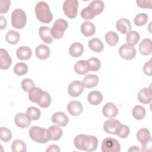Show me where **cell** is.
<instances>
[{
    "label": "cell",
    "instance_id": "obj_1",
    "mask_svg": "<svg viewBox=\"0 0 152 152\" xmlns=\"http://www.w3.org/2000/svg\"><path fill=\"white\" fill-rule=\"evenodd\" d=\"M74 144L79 150L92 152L97 148L98 140L94 135L79 134L75 137Z\"/></svg>",
    "mask_w": 152,
    "mask_h": 152
},
{
    "label": "cell",
    "instance_id": "obj_2",
    "mask_svg": "<svg viewBox=\"0 0 152 152\" xmlns=\"http://www.w3.org/2000/svg\"><path fill=\"white\" fill-rule=\"evenodd\" d=\"M35 13L37 18L42 23H49L53 19V15L50 10L48 4L40 1L36 4L35 6Z\"/></svg>",
    "mask_w": 152,
    "mask_h": 152
},
{
    "label": "cell",
    "instance_id": "obj_3",
    "mask_svg": "<svg viewBox=\"0 0 152 152\" xmlns=\"http://www.w3.org/2000/svg\"><path fill=\"white\" fill-rule=\"evenodd\" d=\"M28 133L31 139L36 142L45 144L49 141L48 129L46 128L38 126H33L30 128Z\"/></svg>",
    "mask_w": 152,
    "mask_h": 152
},
{
    "label": "cell",
    "instance_id": "obj_4",
    "mask_svg": "<svg viewBox=\"0 0 152 152\" xmlns=\"http://www.w3.org/2000/svg\"><path fill=\"white\" fill-rule=\"evenodd\" d=\"M27 17L26 12L20 8L14 10L11 14L12 26L17 29H21L26 26Z\"/></svg>",
    "mask_w": 152,
    "mask_h": 152
},
{
    "label": "cell",
    "instance_id": "obj_5",
    "mask_svg": "<svg viewBox=\"0 0 152 152\" xmlns=\"http://www.w3.org/2000/svg\"><path fill=\"white\" fill-rule=\"evenodd\" d=\"M68 27V24L66 20L62 18L57 19L53 23L52 27L50 28L51 36L55 39L62 38Z\"/></svg>",
    "mask_w": 152,
    "mask_h": 152
},
{
    "label": "cell",
    "instance_id": "obj_6",
    "mask_svg": "<svg viewBox=\"0 0 152 152\" xmlns=\"http://www.w3.org/2000/svg\"><path fill=\"white\" fill-rule=\"evenodd\" d=\"M101 150L102 152H119L121 151V145L116 139L107 137L102 142Z\"/></svg>",
    "mask_w": 152,
    "mask_h": 152
},
{
    "label": "cell",
    "instance_id": "obj_7",
    "mask_svg": "<svg viewBox=\"0 0 152 152\" xmlns=\"http://www.w3.org/2000/svg\"><path fill=\"white\" fill-rule=\"evenodd\" d=\"M78 7V2L77 0H66L62 6L64 14L70 18H74L77 16Z\"/></svg>",
    "mask_w": 152,
    "mask_h": 152
},
{
    "label": "cell",
    "instance_id": "obj_8",
    "mask_svg": "<svg viewBox=\"0 0 152 152\" xmlns=\"http://www.w3.org/2000/svg\"><path fill=\"white\" fill-rule=\"evenodd\" d=\"M119 54L122 59L131 60L135 57L136 49L134 46H130L128 44H124L119 48Z\"/></svg>",
    "mask_w": 152,
    "mask_h": 152
},
{
    "label": "cell",
    "instance_id": "obj_9",
    "mask_svg": "<svg viewBox=\"0 0 152 152\" xmlns=\"http://www.w3.org/2000/svg\"><path fill=\"white\" fill-rule=\"evenodd\" d=\"M137 138L142 145V150L151 142V135L147 128H141L137 133Z\"/></svg>",
    "mask_w": 152,
    "mask_h": 152
},
{
    "label": "cell",
    "instance_id": "obj_10",
    "mask_svg": "<svg viewBox=\"0 0 152 152\" xmlns=\"http://www.w3.org/2000/svg\"><path fill=\"white\" fill-rule=\"evenodd\" d=\"M84 86L80 81H74L69 84L68 87V93L72 97H78L84 91Z\"/></svg>",
    "mask_w": 152,
    "mask_h": 152
},
{
    "label": "cell",
    "instance_id": "obj_11",
    "mask_svg": "<svg viewBox=\"0 0 152 152\" xmlns=\"http://www.w3.org/2000/svg\"><path fill=\"white\" fill-rule=\"evenodd\" d=\"M104 7V4L102 1L95 0L91 1L87 7V8L90 14L93 15V17H94L95 16L99 15L103 12Z\"/></svg>",
    "mask_w": 152,
    "mask_h": 152
},
{
    "label": "cell",
    "instance_id": "obj_12",
    "mask_svg": "<svg viewBox=\"0 0 152 152\" xmlns=\"http://www.w3.org/2000/svg\"><path fill=\"white\" fill-rule=\"evenodd\" d=\"M68 112L74 116H79L83 111V106L81 102L77 100H72L67 106Z\"/></svg>",
    "mask_w": 152,
    "mask_h": 152
},
{
    "label": "cell",
    "instance_id": "obj_13",
    "mask_svg": "<svg viewBox=\"0 0 152 152\" xmlns=\"http://www.w3.org/2000/svg\"><path fill=\"white\" fill-rule=\"evenodd\" d=\"M103 115L107 118H112L118 114V109L113 103L108 102L106 103L102 109Z\"/></svg>",
    "mask_w": 152,
    "mask_h": 152
},
{
    "label": "cell",
    "instance_id": "obj_14",
    "mask_svg": "<svg viewBox=\"0 0 152 152\" xmlns=\"http://www.w3.org/2000/svg\"><path fill=\"white\" fill-rule=\"evenodd\" d=\"M12 64V59L7 50L0 49V68L1 69H7Z\"/></svg>",
    "mask_w": 152,
    "mask_h": 152
},
{
    "label": "cell",
    "instance_id": "obj_15",
    "mask_svg": "<svg viewBox=\"0 0 152 152\" xmlns=\"http://www.w3.org/2000/svg\"><path fill=\"white\" fill-rule=\"evenodd\" d=\"M14 122L15 125L21 128H26L31 125V121L28 118L26 113H19L15 116Z\"/></svg>",
    "mask_w": 152,
    "mask_h": 152
},
{
    "label": "cell",
    "instance_id": "obj_16",
    "mask_svg": "<svg viewBox=\"0 0 152 152\" xmlns=\"http://www.w3.org/2000/svg\"><path fill=\"white\" fill-rule=\"evenodd\" d=\"M51 120L56 125L65 126L68 124L69 118L64 112H57L53 114Z\"/></svg>",
    "mask_w": 152,
    "mask_h": 152
},
{
    "label": "cell",
    "instance_id": "obj_17",
    "mask_svg": "<svg viewBox=\"0 0 152 152\" xmlns=\"http://www.w3.org/2000/svg\"><path fill=\"white\" fill-rule=\"evenodd\" d=\"M48 137L49 140H59L62 135V130L58 125H51L48 129Z\"/></svg>",
    "mask_w": 152,
    "mask_h": 152
},
{
    "label": "cell",
    "instance_id": "obj_18",
    "mask_svg": "<svg viewBox=\"0 0 152 152\" xmlns=\"http://www.w3.org/2000/svg\"><path fill=\"white\" fill-rule=\"evenodd\" d=\"M121 122L113 118L107 120L103 124L104 131L110 134H115V131Z\"/></svg>",
    "mask_w": 152,
    "mask_h": 152
},
{
    "label": "cell",
    "instance_id": "obj_19",
    "mask_svg": "<svg viewBox=\"0 0 152 152\" xmlns=\"http://www.w3.org/2000/svg\"><path fill=\"white\" fill-rule=\"evenodd\" d=\"M116 28L122 34H126L131 30V22L125 18H120L116 23Z\"/></svg>",
    "mask_w": 152,
    "mask_h": 152
},
{
    "label": "cell",
    "instance_id": "obj_20",
    "mask_svg": "<svg viewBox=\"0 0 152 152\" xmlns=\"http://www.w3.org/2000/svg\"><path fill=\"white\" fill-rule=\"evenodd\" d=\"M138 100L142 104H148L151 101V91L149 88H143L138 93Z\"/></svg>",
    "mask_w": 152,
    "mask_h": 152
},
{
    "label": "cell",
    "instance_id": "obj_21",
    "mask_svg": "<svg viewBox=\"0 0 152 152\" xmlns=\"http://www.w3.org/2000/svg\"><path fill=\"white\" fill-rule=\"evenodd\" d=\"M39 34L42 40L48 44H50L53 41V38L50 34V28L48 26H42L39 28Z\"/></svg>",
    "mask_w": 152,
    "mask_h": 152
},
{
    "label": "cell",
    "instance_id": "obj_22",
    "mask_svg": "<svg viewBox=\"0 0 152 152\" xmlns=\"http://www.w3.org/2000/svg\"><path fill=\"white\" fill-rule=\"evenodd\" d=\"M139 51L142 55H149L152 52L151 40L150 39H144L141 41L138 46Z\"/></svg>",
    "mask_w": 152,
    "mask_h": 152
},
{
    "label": "cell",
    "instance_id": "obj_23",
    "mask_svg": "<svg viewBox=\"0 0 152 152\" xmlns=\"http://www.w3.org/2000/svg\"><path fill=\"white\" fill-rule=\"evenodd\" d=\"M99 77L94 74H88L83 80V84L87 88H91L96 87L99 83Z\"/></svg>",
    "mask_w": 152,
    "mask_h": 152
},
{
    "label": "cell",
    "instance_id": "obj_24",
    "mask_svg": "<svg viewBox=\"0 0 152 152\" xmlns=\"http://www.w3.org/2000/svg\"><path fill=\"white\" fill-rule=\"evenodd\" d=\"M16 55L20 60H28L32 55V50L28 46H21L17 49Z\"/></svg>",
    "mask_w": 152,
    "mask_h": 152
},
{
    "label": "cell",
    "instance_id": "obj_25",
    "mask_svg": "<svg viewBox=\"0 0 152 152\" xmlns=\"http://www.w3.org/2000/svg\"><path fill=\"white\" fill-rule=\"evenodd\" d=\"M81 31L86 37H90L94 34L96 27L92 22L87 21L82 23L81 26Z\"/></svg>",
    "mask_w": 152,
    "mask_h": 152
},
{
    "label": "cell",
    "instance_id": "obj_26",
    "mask_svg": "<svg viewBox=\"0 0 152 152\" xmlns=\"http://www.w3.org/2000/svg\"><path fill=\"white\" fill-rule=\"evenodd\" d=\"M84 52V46L79 42L72 43L69 48V55L73 58H78L83 55Z\"/></svg>",
    "mask_w": 152,
    "mask_h": 152
},
{
    "label": "cell",
    "instance_id": "obj_27",
    "mask_svg": "<svg viewBox=\"0 0 152 152\" xmlns=\"http://www.w3.org/2000/svg\"><path fill=\"white\" fill-rule=\"evenodd\" d=\"M35 53L39 59L45 60L49 58L50 53V50L49 48L46 45H40L36 48Z\"/></svg>",
    "mask_w": 152,
    "mask_h": 152
},
{
    "label": "cell",
    "instance_id": "obj_28",
    "mask_svg": "<svg viewBox=\"0 0 152 152\" xmlns=\"http://www.w3.org/2000/svg\"><path fill=\"white\" fill-rule=\"evenodd\" d=\"M87 99L90 104L97 106L102 102L103 95L99 91H93L88 93Z\"/></svg>",
    "mask_w": 152,
    "mask_h": 152
},
{
    "label": "cell",
    "instance_id": "obj_29",
    "mask_svg": "<svg viewBox=\"0 0 152 152\" xmlns=\"http://www.w3.org/2000/svg\"><path fill=\"white\" fill-rule=\"evenodd\" d=\"M88 47L91 50L97 53L102 52L104 48L102 41L97 37L93 38L88 41Z\"/></svg>",
    "mask_w": 152,
    "mask_h": 152
},
{
    "label": "cell",
    "instance_id": "obj_30",
    "mask_svg": "<svg viewBox=\"0 0 152 152\" xmlns=\"http://www.w3.org/2000/svg\"><path fill=\"white\" fill-rule=\"evenodd\" d=\"M75 72L80 75H84L88 72V68L87 66V61L79 60L74 65V66Z\"/></svg>",
    "mask_w": 152,
    "mask_h": 152
},
{
    "label": "cell",
    "instance_id": "obj_31",
    "mask_svg": "<svg viewBox=\"0 0 152 152\" xmlns=\"http://www.w3.org/2000/svg\"><path fill=\"white\" fill-rule=\"evenodd\" d=\"M43 93V90L40 88L34 87L28 91V99L31 102L37 103L41 98Z\"/></svg>",
    "mask_w": 152,
    "mask_h": 152
},
{
    "label": "cell",
    "instance_id": "obj_32",
    "mask_svg": "<svg viewBox=\"0 0 152 152\" xmlns=\"http://www.w3.org/2000/svg\"><path fill=\"white\" fill-rule=\"evenodd\" d=\"M5 39L8 43L11 45H15L20 39V34L18 31L11 30L7 33Z\"/></svg>",
    "mask_w": 152,
    "mask_h": 152
},
{
    "label": "cell",
    "instance_id": "obj_33",
    "mask_svg": "<svg viewBox=\"0 0 152 152\" xmlns=\"http://www.w3.org/2000/svg\"><path fill=\"white\" fill-rule=\"evenodd\" d=\"M140 39L139 33L136 31H129L126 33V44L134 46L137 45Z\"/></svg>",
    "mask_w": 152,
    "mask_h": 152
},
{
    "label": "cell",
    "instance_id": "obj_34",
    "mask_svg": "<svg viewBox=\"0 0 152 152\" xmlns=\"http://www.w3.org/2000/svg\"><path fill=\"white\" fill-rule=\"evenodd\" d=\"M26 115L30 121H36L40 117V110L34 106H30L26 110Z\"/></svg>",
    "mask_w": 152,
    "mask_h": 152
},
{
    "label": "cell",
    "instance_id": "obj_35",
    "mask_svg": "<svg viewBox=\"0 0 152 152\" xmlns=\"http://www.w3.org/2000/svg\"><path fill=\"white\" fill-rule=\"evenodd\" d=\"M105 40L109 45L113 46L117 45L119 41V36L116 33L109 31L105 34Z\"/></svg>",
    "mask_w": 152,
    "mask_h": 152
},
{
    "label": "cell",
    "instance_id": "obj_36",
    "mask_svg": "<svg viewBox=\"0 0 152 152\" xmlns=\"http://www.w3.org/2000/svg\"><path fill=\"white\" fill-rule=\"evenodd\" d=\"M51 102L52 99L50 94L48 92L43 91V94L37 104L42 108H48L50 106Z\"/></svg>",
    "mask_w": 152,
    "mask_h": 152
},
{
    "label": "cell",
    "instance_id": "obj_37",
    "mask_svg": "<svg viewBox=\"0 0 152 152\" xmlns=\"http://www.w3.org/2000/svg\"><path fill=\"white\" fill-rule=\"evenodd\" d=\"M11 150L13 152H26L27 147L25 142L23 140L17 139L12 142Z\"/></svg>",
    "mask_w": 152,
    "mask_h": 152
},
{
    "label": "cell",
    "instance_id": "obj_38",
    "mask_svg": "<svg viewBox=\"0 0 152 152\" xmlns=\"http://www.w3.org/2000/svg\"><path fill=\"white\" fill-rule=\"evenodd\" d=\"M132 114L135 119L137 120H141L145 117L146 111L145 108L142 106L137 105L134 107L132 110Z\"/></svg>",
    "mask_w": 152,
    "mask_h": 152
},
{
    "label": "cell",
    "instance_id": "obj_39",
    "mask_svg": "<svg viewBox=\"0 0 152 152\" xmlns=\"http://www.w3.org/2000/svg\"><path fill=\"white\" fill-rule=\"evenodd\" d=\"M88 70L90 71H97L100 69L101 63L97 58H91L87 61Z\"/></svg>",
    "mask_w": 152,
    "mask_h": 152
},
{
    "label": "cell",
    "instance_id": "obj_40",
    "mask_svg": "<svg viewBox=\"0 0 152 152\" xmlns=\"http://www.w3.org/2000/svg\"><path fill=\"white\" fill-rule=\"evenodd\" d=\"M28 71V66L26 63L18 62L17 63L14 67V73L19 76H21L27 74Z\"/></svg>",
    "mask_w": 152,
    "mask_h": 152
},
{
    "label": "cell",
    "instance_id": "obj_41",
    "mask_svg": "<svg viewBox=\"0 0 152 152\" xmlns=\"http://www.w3.org/2000/svg\"><path fill=\"white\" fill-rule=\"evenodd\" d=\"M129 133H130V129L129 127L126 125H122V124H120L118 126V127L117 128L115 131V134L121 138H126L129 135Z\"/></svg>",
    "mask_w": 152,
    "mask_h": 152
},
{
    "label": "cell",
    "instance_id": "obj_42",
    "mask_svg": "<svg viewBox=\"0 0 152 152\" xmlns=\"http://www.w3.org/2000/svg\"><path fill=\"white\" fill-rule=\"evenodd\" d=\"M148 18V16L145 13H140L135 15L134 22L137 26H142L146 24Z\"/></svg>",
    "mask_w": 152,
    "mask_h": 152
},
{
    "label": "cell",
    "instance_id": "obj_43",
    "mask_svg": "<svg viewBox=\"0 0 152 152\" xmlns=\"http://www.w3.org/2000/svg\"><path fill=\"white\" fill-rule=\"evenodd\" d=\"M12 138L11 131L5 127H1L0 129V138L1 140L5 142H8L11 140Z\"/></svg>",
    "mask_w": 152,
    "mask_h": 152
},
{
    "label": "cell",
    "instance_id": "obj_44",
    "mask_svg": "<svg viewBox=\"0 0 152 152\" xmlns=\"http://www.w3.org/2000/svg\"><path fill=\"white\" fill-rule=\"evenodd\" d=\"M21 86L24 91L28 92L32 88L34 87V83L30 78H25L21 81Z\"/></svg>",
    "mask_w": 152,
    "mask_h": 152
},
{
    "label": "cell",
    "instance_id": "obj_45",
    "mask_svg": "<svg viewBox=\"0 0 152 152\" xmlns=\"http://www.w3.org/2000/svg\"><path fill=\"white\" fill-rule=\"evenodd\" d=\"M10 1L8 0H1L0 1V13L4 14L6 13L10 7Z\"/></svg>",
    "mask_w": 152,
    "mask_h": 152
},
{
    "label": "cell",
    "instance_id": "obj_46",
    "mask_svg": "<svg viewBox=\"0 0 152 152\" xmlns=\"http://www.w3.org/2000/svg\"><path fill=\"white\" fill-rule=\"evenodd\" d=\"M137 5L142 8H152V1L151 0H137Z\"/></svg>",
    "mask_w": 152,
    "mask_h": 152
},
{
    "label": "cell",
    "instance_id": "obj_47",
    "mask_svg": "<svg viewBox=\"0 0 152 152\" xmlns=\"http://www.w3.org/2000/svg\"><path fill=\"white\" fill-rule=\"evenodd\" d=\"M143 71L145 75L151 76V59L144 64L143 66Z\"/></svg>",
    "mask_w": 152,
    "mask_h": 152
},
{
    "label": "cell",
    "instance_id": "obj_48",
    "mask_svg": "<svg viewBox=\"0 0 152 152\" xmlns=\"http://www.w3.org/2000/svg\"><path fill=\"white\" fill-rule=\"evenodd\" d=\"M46 152H59L60 149L59 146L55 144H52L49 146V147L46 150Z\"/></svg>",
    "mask_w": 152,
    "mask_h": 152
},
{
    "label": "cell",
    "instance_id": "obj_49",
    "mask_svg": "<svg viewBox=\"0 0 152 152\" xmlns=\"http://www.w3.org/2000/svg\"><path fill=\"white\" fill-rule=\"evenodd\" d=\"M0 19H1L0 28L1 30H2L7 26V20H6V18L4 17L2 15L0 16Z\"/></svg>",
    "mask_w": 152,
    "mask_h": 152
},
{
    "label": "cell",
    "instance_id": "obj_50",
    "mask_svg": "<svg viewBox=\"0 0 152 152\" xmlns=\"http://www.w3.org/2000/svg\"><path fill=\"white\" fill-rule=\"evenodd\" d=\"M140 151V150L137 146H132L128 150V151Z\"/></svg>",
    "mask_w": 152,
    "mask_h": 152
}]
</instances>
